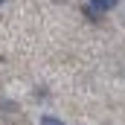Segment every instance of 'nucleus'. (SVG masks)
Segmentation results:
<instances>
[{
	"label": "nucleus",
	"instance_id": "obj_2",
	"mask_svg": "<svg viewBox=\"0 0 125 125\" xmlns=\"http://www.w3.org/2000/svg\"><path fill=\"white\" fill-rule=\"evenodd\" d=\"M41 125H64V122L55 119V116H41Z\"/></svg>",
	"mask_w": 125,
	"mask_h": 125
},
{
	"label": "nucleus",
	"instance_id": "obj_3",
	"mask_svg": "<svg viewBox=\"0 0 125 125\" xmlns=\"http://www.w3.org/2000/svg\"><path fill=\"white\" fill-rule=\"evenodd\" d=\"M0 3H3V0H0Z\"/></svg>",
	"mask_w": 125,
	"mask_h": 125
},
{
	"label": "nucleus",
	"instance_id": "obj_1",
	"mask_svg": "<svg viewBox=\"0 0 125 125\" xmlns=\"http://www.w3.org/2000/svg\"><path fill=\"white\" fill-rule=\"evenodd\" d=\"M90 6H93L96 12H108V9L116 6V0H90Z\"/></svg>",
	"mask_w": 125,
	"mask_h": 125
}]
</instances>
